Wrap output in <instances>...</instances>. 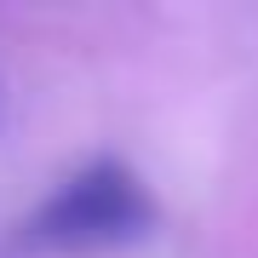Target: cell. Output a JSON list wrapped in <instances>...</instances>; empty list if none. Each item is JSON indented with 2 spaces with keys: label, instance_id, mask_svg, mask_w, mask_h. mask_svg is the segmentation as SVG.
<instances>
[{
  "label": "cell",
  "instance_id": "cell-1",
  "mask_svg": "<svg viewBox=\"0 0 258 258\" xmlns=\"http://www.w3.org/2000/svg\"><path fill=\"white\" fill-rule=\"evenodd\" d=\"M155 230V201L144 178L120 161H92L29 218V241L52 252H109Z\"/></svg>",
  "mask_w": 258,
  "mask_h": 258
}]
</instances>
